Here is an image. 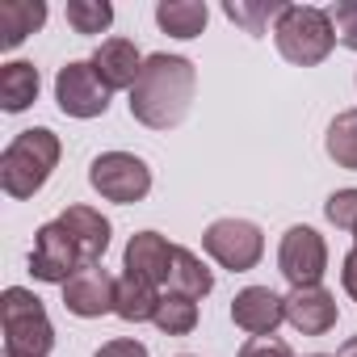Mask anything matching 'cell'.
<instances>
[{"mask_svg":"<svg viewBox=\"0 0 357 357\" xmlns=\"http://www.w3.org/2000/svg\"><path fill=\"white\" fill-rule=\"evenodd\" d=\"M198 72L185 55H147L135 89H130V118L151 126V130H172L181 126L190 105H194Z\"/></svg>","mask_w":357,"mask_h":357,"instance_id":"obj_1","label":"cell"},{"mask_svg":"<svg viewBox=\"0 0 357 357\" xmlns=\"http://www.w3.org/2000/svg\"><path fill=\"white\" fill-rule=\"evenodd\" d=\"M59 155H63V147H59L55 130H47V126L22 130L5 147V155H0V185H5V194L9 198H34L51 181Z\"/></svg>","mask_w":357,"mask_h":357,"instance_id":"obj_2","label":"cell"},{"mask_svg":"<svg viewBox=\"0 0 357 357\" xmlns=\"http://www.w3.org/2000/svg\"><path fill=\"white\" fill-rule=\"evenodd\" d=\"M0 324H5V357H51L55 328L34 290L9 286L0 294Z\"/></svg>","mask_w":357,"mask_h":357,"instance_id":"obj_3","label":"cell"},{"mask_svg":"<svg viewBox=\"0 0 357 357\" xmlns=\"http://www.w3.org/2000/svg\"><path fill=\"white\" fill-rule=\"evenodd\" d=\"M273 43L282 51L286 63L294 68H315L332 55L336 47V30H332V17L328 9H315V5H290L282 13V22L273 26Z\"/></svg>","mask_w":357,"mask_h":357,"instance_id":"obj_4","label":"cell"},{"mask_svg":"<svg viewBox=\"0 0 357 357\" xmlns=\"http://www.w3.org/2000/svg\"><path fill=\"white\" fill-rule=\"evenodd\" d=\"M89 185L118 206H135L151 194V168L135 151H101L89 164Z\"/></svg>","mask_w":357,"mask_h":357,"instance_id":"obj_5","label":"cell"},{"mask_svg":"<svg viewBox=\"0 0 357 357\" xmlns=\"http://www.w3.org/2000/svg\"><path fill=\"white\" fill-rule=\"evenodd\" d=\"M202 248L231 273H248L265 257V236L248 219H215L202 236Z\"/></svg>","mask_w":357,"mask_h":357,"instance_id":"obj_6","label":"cell"},{"mask_svg":"<svg viewBox=\"0 0 357 357\" xmlns=\"http://www.w3.org/2000/svg\"><path fill=\"white\" fill-rule=\"evenodd\" d=\"M278 269L282 278L298 290V286H319V278L328 273V244L315 227H290L282 236V248H278Z\"/></svg>","mask_w":357,"mask_h":357,"instance_id":"obj_7","label":"cell"},{"mask_svg":"<svg viewBox=\"0 0 357 357\" xmlns=\"http://www.w3.org/2000/svg\"><path fill=\"white\" fill-rule=\"evenodd\" d=\"M55 101H59V109L68 118H101L109 109V89L97 80L93 63L72 59L55 76Z\"/></svg>","mask_w":357,"mask_h":357,"instance_id":"obj_8","label":"cell"},{"mask_svg":"<svg viewBox=\"0 0 357 357\" xmlns=\"http://www.w3.org/2000/svg\"><path fill=\"white\" fill-rule=\"evenodd\" d=\"M84 269L80 261V248L72 244V236L63 231V223H43L38 236H34V252H30V273L38 282H55V286H68L72 273Z\"/></svg>","mask_w":357,"mask_h":357,"instance_id":"obj_9","label":"cell"},{"mask_svg":"<svg viewBox=\"0 0 357 357\" xmlns=\"http://www.w3.org/2000/svg\"><path fill=\"white\" fill-rule=\"evenodd\" d=\"M63 307L80 319H101L118 307V278L101 265H84L63 286Z\"/></svg>","mask_w":357,"mask_h":357,"instance_id":"obj_10","label":"cell"},{"mask_svg":"<svg viewBox=\"0 0 357 357\" xmlns=\"http://www.w3.org/2000/svg\"><path fill=\"white\" fill-rule=\"evenodd\" d=\"M231 319L248 336H273L278 324L286 319V298L278 290H269V286H244L231 298Z\"/></svg>","mask_w":357,"mask_h":357,"instance_id":"obj_11","label":"cell"},{"mask_svg":"<svg viewBox=\"0 0 357 357\" xmlns=\"http://www.w3.org/2000/svg\"><path fill=\"white\" fill-rule=\"evenodd\" d=\"M336 298L324 286H298L286 294V324L298 328L303 336H324L336 328Z\"/></svg>","mask_w":357,"mask_h":357,"instance_id":"obj_12","label":"cell"},{"mask_svg":"<svg viewBox=\"0 0 357 357\" xmlns=\"http://www.w3.org/2000/svg\"><path fill=\"white\" fill-rule=\"evenodd\" d=\"M172 257H176V244H168L160 231H139L130 236L126 244V257H122V269L151 282V286H168V273H172Z\"/></svg>","mask_w":357,"mask_h":357,"instance_id":"obj_13","label":"cell"},{"mask_svg":"<svg viewBox=\"0 0 357 357\" xmlns=\"http://www.w3.org/2000/svg\"><path fill=\"white\" fill-rule=\"evenodd\" d=\"M93 72H97V80L114 93V89H135V80H139V72H143V55H139V47L130 43V38H105L97 51H93Z\"/></svg>","mask_w":357,"mask_h":357,"instance_id":"obj_14","label":"cell"},{"mask_svg":"<svg viewBox=\"0 0 357 357\" xmlns=\"http://www.w3.org/2000/svg\"><path fill=\"white\" fill-rule=\"evenodd\" d=\"M59 223L72 236V244L80 248V261L84 265H101V257L109 248V219L101 211H93V206H68L59 215Z\"/></svg>","mask_w":357,"mask_h":357,"instance_id":"obj_15","label":"cell"},{"mask_svg":"<svg viewBox=\"0 0 357 357\" xmlns=\"http://www.w3.org/2000/svg\"><path fill=\"white\" fill-rule=\"evenodd\" d=\"M43 22H47L43 0H5L0 5V47L5 51L22 47L34 30H43Z\"/></svg>","mask_w":357,"mask_h":357,"instance_id":"obj_16","label":"cell"},{"mask_svg":"<svg viewBox=\"0 0 357 357\" xmlns=\"http://www.w3.org/2000/svg\"><path fill=\"white\" fill-rule=\"evenodd\" d=\"M38 68L26 63V59H13L0 68V109L5 114H22L38 101Z\"/></svg>","mask_w":357,"mask_h":357,"instance_id":"obj_17","label":"cell"},{"mask_svg":"<svg viewBox=\"0 0 357 357\" xmlns=\"http://www.w3.org/2000/svg\"><path fill=\"white\" fill-rule=\"evenodd\" d=\"M160 298H164V294H160L151 282H143V278H135V273H122V278H118V307H114V315L126 319V324H147V319H155Z\"/></svg>","mask_w":357,"mask_h":357,"instance_id":"obj_18","label":"cell"},{"mask_svg":"<svg viewBox=\"0 0 357 357\" xmlns=\"http://www.w3.org/2000/svg\"><path fill=\"white\" fill-rule=\"evenodd\" d=\"M215 290V273L190 252L176 244V257H172V273H168V294H181V298H206Z\"/></svg>","mask_w":357,"mask_h":357,"instance_id":"obj_19","label":"cell"},{"mask_svg":"<svg viewBox=\"0 0 357 357\" xmlns=\"http://www.w3.org/2000/svg\"><path fill=\"white\" fill-rule=\"evenodd\" d=\"M155 22L172 38H198L206 30V22H211V9L198 5V0H160V5H155Z\"/></svg>","mask_w":357,"mask_h":357,"instance_id":"obj_20","label":"cell"},{"mask_svg":"<svg viewBox=\"0 0 357 357\" xmlns=\"http://www.w3.org/2000/svg\"><path fill=\"white\" fill-rule=\"evenodd\" d=\"M286 9H290L286 0H227V5H223V13H227L244 34H265L269 22L278 26Z\"/></svg>","mask_w":357,"mask_h":357,"instance_id":"obj_21","label":"cell"},{"mask_svg":"<svg viewBox=\"0 0 357 357\" xmlns=\"http://www.w3.org/2000/svg\"><path fill=\"white\" fill-rule=\"evenodd\" d=\"M324 147H328V155L336 160V168L357 172V109H344V114L332 118Z\"/></svg>","mask_w":357,"mask_h":357,"instance_id":"obj_22","label":"cell"},{"mask_svg":"<svg viewBox=\"0 0 357 357\" xmlns=\"http://www.w3.org/2000/svg\"><path fill=\"white\" fill-rule=\"evenodd\" d=\"M151 324H155L164 336H190V332L198 328V303H194V298H181V294H164Z\"/></svg>","mask_w":357,"mask_h":357,"instance_id":"obj_23","label":"cell"},{"mask_svg":"<svg viewBox=\"0 0 357 357\" xmlns=\"http://www.w3.org/2000/svg\"><path fill=\"white\" fill-rule=\"evenodd\" d=\"M114 22V5L105 0H68V26L76 34H101Z\"/></svg>","mask_w":357,"mask_h":357,"instance_id":"obj_24","label":"cell"},{"mask_svg":"<svg viewBox=\"0 0 357 357\" xmlns=\"http://www.w3.org/2000/svg\"><path fill=\"white\" fill-rule=\"evenodd\" d=\"M324 215H328L332 227L357 231V190H336V194L324 202Z\"/></svg>","mask_w":357,"mask_h":357,"instance_id":"obj_25","label":"cell"},{"mask_svg":"<svg viewBox=\"0 0 357 357\" xmlns=\"http://www.w3.org/2000/svg\"><path fill=\"white\" fill-rule=\"evenodd\" d=\"M332 17V30H336V43L357 51V0H336V5L328 9Z\"/></svg>","mask_w":357,"mask_h":357,"instance_id":"obj_26","label":"cell"},{"mask_svg":"<svg viewBox=\"0 0 357 357\" xmlns=\"http://www.w3.org/2000/svg\"><path fill=\"white\" fill-rule=\"evenodd\" d=\"M240 357H294V349L286 340H278V336H252L240 349Z\"/></svg>","mask_w":357,"mask_h":357,"instance_id":"obj_27","label":"cell"},{"mask_svg":"<svg viewBox=\"0 0 357 357\" xmlns=\"http://www.w3.org/2000/svg\"><path fill=\"white\" fill-rule=\"evenodd\" d=\"M93 357H147V344H139V340H109Z\"/></svg>","mask_w":357,"mask_h":357,"instance_id":"obj_28","label":"cell"},{"mask_svg":"<svg viewBox=\"0 0 357 357\" xmlns=\"http://www.w3.org/2000/svg\"><path fill=\"white\" fill-rule=\"evenodd\" d=\"M340 282H344V290H349V298L357 303V248L344 257V265H340Z\"/></svg>","mask_w":357,"mask_h":357,"instance_id":"obj_29","label":"cell"},{"mask_svg":"<svg viewBox=\"0 0 357 357\" xmlns=\"http://www.w3.org/2000/svg\"><path fill=\"white\" fill-rule=\"evenodd\" d=\"M336 357H357V336H349V340L340 344V353H336Z\"/></svg>","mask_w":357,"mask_h":357,"instance_id":"obj_30","label":"cell"},{"mask_svg":"<svg viewBox=\"0 0 357 357\" xmlns=\"http://www.w3.org/2000/svg\"><path fill=\"white\" fill-rule=\"evenodd\" d=\"M311 357H328V353H311Z\"/></svg>","mask_w":357,"mask_h":357,"instance_id":"obj_31","label":"cell"},{"mask_svg":"<svg viewBox=\"0 0 357 357\" xmlns=\"http://www.w3.org/2000/svg\"><path fill=\"white\" fill-rule=\"evenodd\" d=\"M353 240H357V231H353Z\"/></svg>","mask_w":357,"mask_h":357,"instance_id":"obj_32","label":"cell"}]
</instances>
